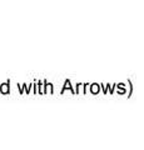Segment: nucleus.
I'll list each match as a JSON object with an SVG mask.
<instances>
[{"mask_svg":"<svg viewBox=\"0 0 144 150\" xmlns=\"http://www.w3.org/2000/svg\"><path fill=\"white\" fill-rule=\"evenodd\" d=\"M92 91L94 93V94H95V93H98V91H99V86L96 85V84H93V86H92Z\"/></svg>","mask_w":144,"mask_h":150,"instance_id":"obj_1","label":"nucleus"},{"mask_svg":"<svg viewBox=\"0 0 144 150\" xmlns=\"http://www.w3.org/2000/svg\"><path fill=\"white\" fill-rule=\"evenodd\" d=\"M1 91H3V93H8V91H9V88H8V84H4V85L1 86Z\"/></svg>","mask_w":144,"mask_h":150,"instance_id":"obj_2","label":"nucleus"}]
</instances>
